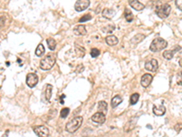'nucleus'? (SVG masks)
Returning <instances> with one entry per match:
<instances>
[{
  "instance_id": "f3484780",
  "label": "nucleus",
  "mask_w": 182,
  "mask_h": 137,
  "mask_svg": "<svg viewBox=\"0 0 182 137\" xmlns=\"http://www.w3.org/2000/svg\"><path fill=\"white\" fill-rule=\"evenodd\" d=\"M122 98L121 96H119V95H116L115 97H113L112 100H111V106H112V108H116L117 106H119L120 103L122 102Z\"/></svg>"
},
{
  "instance_id": "9d476101",
  "label": "nucleus",
  "mask_w": 182,
  "mask_h": 137,
  "mask_svg": "<svg viewBox=\"0 0 182 137\" xmlns=\"http://www.w3.org/2000/svg\"><path fill=\"white\" fill-rule=\"evenodd\" d=\"M152 79H153V77H152L151 74H144V75L142 76L141 81H140L142 87H144V88L148 87V86L150 85Z\"/></svg>"
},
{
  "instance_id": "4468645a",
  "label": "nucleus",
  "mask_w": 182,
  "mask_h": 137,
  "mask_svg": "<svg viewBox=\"0 0 182 137\" xmlns=\"http://www.w3.org/2000/svg\"><path fill=\"white\" fill-rule=\"evenodd\" d=\"M153 113L157 116H162L166 113V107L164 105H160V106H154L153 107Z\"/></svg>"
},
{
  "instance_id": "ddd939ff",
  "label": "nucleus",
  "mask_w": 182,
  "mask_h": 137,
  "mask_svg": "<svg viewBox=\"0 0 182 137\" xmlns=\"http://www.w3.org/2000/svg\"><path fill=\"white\" fill-rule=\"evenodd\" d=\"M74 34L77 36H84L87 34V29L84 25H79L74 28Z\"/></svg>"
},
{
  "instance_id": "bb28decb",
  "label": "nucleus",
  "mask_w": 182,
  "mask_h": 137,
  "mask_svg": "<svg viewBox=\"0 0 182 137\" xmlns=\"http://www.w3.org/2000/svg\"><path fill=\"white\" fill-rule=\"evenodd\" d=\"M91 19H92V16H90L89 14H87V15L83 16V17L81 18L80 19H79V23H83V22L88 21V20H90Z\"/></svg>"
},
{
  "instance_id": "1a4fd4ad",
  "label": "nucleus",
  "mask_w": 182,
  "mask_h": 137,
  "mask_svg": "<svg viewBox=\"0 0 182 137\" xmlns=\"http://www.w3.org/2000/svg\"><path fill=\"white\" fill-rule=\"evenodd\" d=\"M91 120H92L94 122H97V123L102 124V123H104V122H106V115L101 113H99V112H98V113H96L95 114L92 115Z\"/></svg>"
},
{
  "instance_id": "cd10ccee",
  "label": "nucleus",
  "mask_w": 182,
  "mask_h": 137,
  "mask_svg": "<svg viewBox=\"0 0 182 137\" xmlns=\"http://www.w3.org/2000/svg\"><path fill=\"white\" fill-rule=\"evenodd\" d=\"M103 29H106V30H104L106 32H112L115 29V26L114 25H109V26H107L106 28H104Z\"/></svg>"
},
{
  "instance_id": "c85d7f7f",
  "label": "nucleus",
  "mask_w": 182,
  "mask_h": 137,
  "mask_svg": "<svg viewBox=\"0 0 182 137\" xmlns=\"http://www.w3.org/2000/svg\"><path fill=\"white\" fill-rule=\"evenodd\" d=\"M176 5H177V6H178V7H179V8H180V10H181L182 8V6H181V5H182V2L181 1H180H180H176Z\"/></svg>"
},
{
  "instance_id": "412c9836",
  "label": "nucleus",
  "mask_w": 182,
  "mask_h": 137,
  "mask_svg": "<svg viewBox=\"0 0 182 137\" xmlns=\"http://www.w3.org/2000/svg\"><path fill=\"white\" fill-rule=\"evenodd\" d=\"M44 53H45V47L42 44H39L36 49V55L38 57H41L44 55Z\"/></svg>"
},
{
  "instance_id": "f03ea898",
  "label": "nucleus",
  "mask_w": 182,
  "mask_h": 137,
  "mask_svg": "<svg viewBox=\"0 0 182 137\" xmlns=\"http://www.w3.org/2000/svg\"><path fill=\"white\" fill-rule=\"evenodd\" d=\"M57 60V56L53 53L48 54L40 61V68L44 71H48L53 68Z\"/></svg>"
},
{
  "instance_id": "6ab92c4d",
  "label": "nucleus",
  "mask_w": 182,
  "mask_h": 137,
  "mask_svg": "<svg viewBox=\"0 0 182 137\" xmlns=\"http://www.w3.org/2000/svg\"><path fill=\"white\" fill-rule=\"evenodd\" d=\"M47 46H48V48H49L50 50H54L56 49V47H57L56 40L54 39H52V38H49V39H47Z\"/></svg>"
},
{
  "instance_id": "7ed1b4c3",
  "label": "nucleus",
  "mask_w": 182,
  "mask_h": 137,
  "mask_svg": "<svg viewBox=\"0 0 182 137\" xmlns=\"http://www.w3.org/2000/svg\"><path fill=\"white\" fill-rule=\"evenodd\" d=\"M167 46H168V42L165 39L161 38H157L151 42L149 49L152 52H159L160 50H163L164 49H166Z\"/></svg>"
},
{
  "instance_id": "5701e85b",
  "label": "nucleus",
  "mask_w": 182,
  "mask_h": 137,
  "mask_svg": "<svg viewBox=\"0 0 182 137\" xmlns=\"http://www.w3.org/2000/svg\"><path fill=\"white\" fill-rule=\"evenodd\" d=\"M140 99V94L139 93H133L131 96H130V104L131 105H134L138 102Z\"/></svg>"
},
{
  "instance_id": "4be33fe9",
  "label": "nucleus",
  "mask_w": 182,
  "mask_h": 137,
  "mask_svg": "<svg viewBox=\"0 0 182 137\" xmlns=\"http://www.w3.org/2000/svg\"><path fill=\"white\" fill-rule=\"evenodd\" d=\"M173 56H174V52L172 50H166V51L163 52V57L168 60L172 59Z\"/></svg>"
},
{
  "instance_id": "20e7f679",
  "label": "nucleus",
  "mask_w": 182,
  "mask_h": 137,
  "mask_svg": "<svg viewBox=\"0 0 182 137\" xmlns=\"http://www.w3.org/2000/svg\"><path fill=\"white\" fill-rule=\"evenodd\" d=\"M171 11V6L168 4H162L156 8V13L160 19H167Z\"/></svg>"
},
{
  "instance_id": "aec40b11",
  "label": "nucleus",
  "mask_w": 182,
  "mask_h": 137,
  "mask_svg": "<svg viewBox=\"0 0 182 137\" xmlns=\"http://www.w3.org/2000/svg\"><path fill=\"white\" fill-rule=\"evenodd\" d=\"M52 89H53V86L51 84H47V89H46V99L48 101H50L51 96H52Z\"/></svg>"
},
{
  "instance_id": "b1692460",
  "label": "nucleus",
  "mask_w": 182,
  "mask_h": 137,
  "mask_svg": "<svg viewBox=\"0 0 182 137\" xmlns=\"http://www.w3.org/2000/svg\"><path fill=\"white\" fill-rule=\"evenodd\" d=\"M125 18H126V19L127 20V22H131L134 19L133 14L130 12V10H127V9L125 10Z\"/></svg>"
},
{
  "instance_id": "9b49d317",
  "label": "nucleus",
  "mask_w": 182,
  "mask_h": 137,
  "mask_svg": "<svg viewBox=\"0 0 182 137\" xmlns=\"http://www.w3.org/2000/svg\"><path fill=\"white\" fill-rule=\"evenodd\" d=\"M128 4H129V6H130L132 8H134V9L137 10V11H140V10L145 8V6L142 4L141 2H140V1H138V0H130V1L128 2Z\"/></svg>"
},
{
  "instance_id": "a211bd4d",
  "label": "nucleus",
  "mask_w": 182,
  "mask_h": 137,
  "mask_svg": "<svg viewBox=\"0 0 182 137\" xmlns=\"http://www.w3.org/2000/svg\"><path fill=\"white\" fill-rule=\"evenodd\" d=\"M144 39H145V35H144V34H140H140H137V35H135V36L131 39V43L137 45V44H139L140 42H141Z\"/></svg>"
},
{
  "instance_id": "2eb2a0df",
  "label": "nucleus",
  "mask_w": 182,
  "mask_h": 137,
  "mask_svg": "<svg viewBox=\"0 0 182 137\" xmlns=\"http://www.w3.org/2000/svg\"><path fill=\"white\" fill-rule=\"evenodd\" d=\"M106 42H107V45H109V46H115V45L118 44L119 39H118V38H117L116 36L110 35V36H107V37L106 38Z\"/></svg>"
},
{
  "instance_id": "0eeeda50",
  "label": "nucleus",
  "mask_w": 182,
  "mask_h": 137,
  "mask_svg": "<svg viewBox=\"0 0 182 137\" xmlns=\"http://www.w3.org/2000/svg\"><path fill=\"white\" fill-rule=\"evenodd\" d=\"M38 82V77L36 73H28L26 76V84L28 87L33 88Z\"/></svg>"
},
{
  "instance_id": "a878e982",
  "label": "nucleus",
  "mask_w": 182,
  "mask_h": 137,
  "mask_svg": "<svg viewBox=\"0 0 182 137\" xmlns=\"http://www.w3.org/2000/svg\"><path fill=\"white\" fill-rule=\"evenodd\" d=\"M69 114V109L68 108H64L62 109L60 112V116L61 118L65 119V118L67 117V115Z\"/></svg>"
},
{
  "instance_id": "39448f33",
  "label": "nucleus",
  "mask_w": 182,
  "mask_h": 137,
  "mask_svg": "<svg viewBox=\"0 0 182 137\" xmlns=\"http://www.w3.org/2000/svg\"><path fill=\"white\" fill-rule=\"evenodd\" d=\"M33 131L38 137H48L49 135V130L47 126L38 125L33 127Z\"/></svg>"
},
{
  "instance_id": "6e6552de",
  "label": "nucleus",
  "mask_w": 182,
  "mask_h": 137,
  "mask_svg": "<svg viewBox=\"0 0 182 137\" xmlns=\"http://www.w3.org/2000/svg\"><path fill=\"white\" fill-rule=\"evenodd\" d=\"M89 5H90L89 0H79L75 4V9L78 12H81V11H84L85 9H87Z\"/></svg>"
},
{
  "instance_id": "f257e3e1",
  "label": "nucleus",
  "mask_w": 182,
  "mask_h": 137,
  "mask_svg": "<svg viewBox=\"0 0 182 137\" xmlns=\"http://www.w3.org/2000/svg\"><path fill=\"white\" fill-rule=\"evenodd\" d=\"M82 122H83V118L81 116H77V117H74L73 119H71L66 125L67 132H68L70 134L75 133L76 131H78L80 128Z\"/></svg>"
},
{
  "instance_id": "423d86ee",
  "label": "nucleus",
  "mask_w": 182,
  "mask_h": 137,
  "mask_svg": "<svg viewBox=\"0 0 182 137\" xmlns=\"http://www.w3.org/2000/svg\"><path fill=\"white\" fill-rule=\"evenodd\" d=\"M159 68V62L155 59H151L145 63V69L149 71H156Z\"/></svg>"
},
{
  "instance_id": "f8f14e48",
  "label": "nucleus",
  "mask_w": 182,
  "mask_h": 137,
  "mask_svg": "<svg viewBox=\"0 0 182 137\" xmlns=\"http://www.w3.org/2000/svg\"><path fill=\"white\" fill-rule=\"evenodd\" d=\"M116 15V11L112 8H105L102 12V16L106 19H113Z\"/></svg>"
},
{
  "instance_id": "dca6fc26",
  "label": "nucleus",
  "mask_w": 182,
  "mask_h": 137,
  "mask_svg": "<svg viewBox=\"0 0 182 137\" xmlns=\"http://www.w3.org/2000/svg\"><path fill=\"white\" fill-rule=\"evenodd\" d=\"M98 108H99V113H101L103 114L107 113V101H99V104H98Z\"/></svg>"
},
{
  "instance_id": "393cba45",
  "label": "nucleus",
  "mask_w": 182,
  "mask_h": 137,
  "mask_svg": "<svg viewBox=\"0 0 182 137\" xmlns=\"http://www.w3.org/2000/svg\"><path fill=\"white\" fill-rule=\"evenodd\" d=\"M100 54V50L99 49H92L90 51V55L92 58H97L98 56H99Z\"/></svg>"
}]
</instances>
